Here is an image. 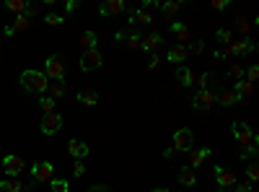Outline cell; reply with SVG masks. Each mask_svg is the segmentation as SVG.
<instances>
[{"mask_svg":"<svg viewBox=\"0 0 259 192\" xmlns=\"http://www.w3.org/2000/svg\"><path fill=\"white\" fill-rule=\"evenodd\" d=\"M21 86H24L26 94L44 96V91L50 88V78L44 75L42 70H24V73H21Z\"/></svg>","mask_w":259,"mask_h":192,"instance_id":"obj_1","label":"cell"},{"mask_svg":"<svg viewBox=\"0 0 259 192\" xmlns=\"http://www.w3.org/2000/svg\"><path fill=\"white\" fill-rule=\"evenodd\" d=\"M174 153H189L195 148V135L192 130H176L174 132Z\"/></svg>","mask_w":259,"mask_h":192,"instance_id":"obj_2","label":"cell"},{"mask_svg":"<svg viewBox=\"0 0 259 192\" xmlns=\"http://www.w3.org/2000/svg\"><path fill=\"white\" fill-rule=\"evenodd\" d=\"M44 75L50 78V81H65V63L57 58V55H52V58H47V63H44Z\"/></svg>","mask_w":259,"mask_h":192,"instance_id":"obj_3","label":"cell"},{"mask_svg":"<svg viewBox=\"0 0 259 192\" xmlns=\"http://www.w3.org/2000/svg\"><path fill=\"white\" fill-rule=\"evenodd\" d=\"M31 179L34 182H52L54 179V164L52 161H39L31 169Z\"/></svg>","mask_w":259,"mask_h":192,"instance_id":"obj_4","label":"cell"},{"mask_svg":"<svg viewBox=\"0 0 259 192\" xmlns=\"http://www.w3.org/2000/svg\"><path fill=\"white\" fill-rule=\"evenodd\" d=\"M233 138L239 140L241 145H254V143H259L257 135H254V130L246 125V122H236V125H233Z\"/></svg>","mask_w":259,"mask_h":192,"instance_id":"obj_5","label":"cell"},{"mask_svg":"<svg viewBox=\"0 0 259 192\" xmlns=\"http://www.w3.org/2000/svg\"><path fill=\"white\" fill-rule=\"evenodd\" d=\"M42 132L44 135H54V132H60L62 130V117L57 115V112H50V115H42Z\"/></svg>","mask_w":259,"mask_h":192,"instance_id":"obj_6","label":"cell"},{"mask_svg":"<svg viewBox=\"0 0 259 192\" xmlns=\"http://www.w3.org/2000/svg\"><path fill=\"white\" fill-rule=\"evenodd\" d=\"M101 52L99 50H86L83 52V58H81V70L83 73H91V70H96V67H101Z\"/></svg>","mask_w":259,"mask_h":192,"instance_id":"obj_7","label":"cell"},{"mask_svg":"<svg viewBox=\"0 0 259 192\" xmlns=\"http://www.w3.org/2000/svg\"><path fill=\"white\" fill-rule=\"evenodd\" d=\"M212 104H215V94H212L210 88H202V91H197L192 96V107L195 109H210Z\"/></svg>","mask_w":259,"mask_h":192,"instance_id":"obj_8","label":"cell"},{"mask_svg":"<svg viewBox=\"0 0 259 192\" xmlns=\"http://www.w3.org/2000/svg\"><path fill=\"white\" fill-rule=\"evenodd\" d=\"M3 169H5L8 177H18V172L24 169V159L10 153V156H5V159H3Z\"/></svg>","mask_w":259,"mask_h":192,"instance_id":"obj_9","label":"cell"},{"mask_svg":"<svg viewBox=\"0 0 259 192\" xmlns=\"http://www.w3.org/2000/svg\"><path fill=\"white\" fill-rule=\"evenodd\" d=\"M215 179H218L220 190H231V187H236V182H239V177H236L233 172H223L220 166H215Z\"/></svg>","mask_w":259,"mask_h":192,"instance_id":"obj_10","label":"cell"},{"mask_svg":"<svg viewBox=\"0 0 259 192\" xmlns=\"http://www.w3.org/2000/svg\"><path fill=\"white\" fill-rule=\"evenodd\" d=\"M254 50H257V44L249 37H244L241 42H231L228 44V55H246V52H254Z\"/></svg>","mask_w":259,"mask_h":192,"instance_id":"obj_11","label":"cell"},{"mask_svg":"<svg viewBox=\"0 0 259 192\" xmlns=\"http://www.w3.org/2000/svg\"><path fill=\"white\" fill-rule=\"evenodd\" d=\"M207 159H210V148H205V145H200V148H192V151H189V169L202 166Z\"/></svg>","mask_w":259,"mask_h":192,"instance_id":"obj_12","label":"cell"},{"mask_svg":"<svg viewBox=\"0 0 259 192\" xmlns=\"http://www.w3.org/2000/svg\"><path fill=\"white\" fill-rule=\"evenodd\" d=\"M125 8H127L125 0H106V3L99 8V13H101V16H114V13H122Z\"/></svg>","mask_w":259,"mask_h":192,"instance_id":"obj_13","label":"cell"},{"mask_svg":"<svg viewBox=\"0 0 259 192\" xmlns=\"http://www.w3.org/2000/svg\"><path fill=\"white\" fill-rule=\"evenodd\" d=\"M67 153H70L75 161H83L88 156V145L81 143V140H70V143H67Z\"/></svg>","mask_w":259,"mask_h":192,"instance_id":"obj_14","label":"cell"},{"mask_svg":"<svg viewBox=\"0 0 259 192\" xmlns=\"http://www.w3.org/2000/svg\"><path fill=\"white\" fill-rule=\"evenodd\" d=\"M130 24L132 26H138V24H153V13H151L148 8H138V10H132Z\"/></svg>","mask_w":259,"mask_h":192,"instance_id":"obj_15","label":"cell"},{"mask_svg":"<svg viewBox=\"0 0 259 192\" xmlns=\"http://www.w3.org/2000/svg\"><path fill=\"white\" fill-rule=\"evenodd\" d=\"M161 42H163V37L161 34H148V37H143V42H140V50H145V52H155L161 47Z\"/></svg>","mask_w":259,"mask_h":192,"instance_id":"obj_16","label":"cell"},{"mask_svg":"<svg viewBox=\"0 0 259 192\" xmlns=\"http://www.w3.org/2000/svg\"><path fill=\"white\" fill-rule=\"evenodd\" d=\"M215 101H220L223 107H233V104H241V99L236 96V94L231 91V88H223V91L215 96Z\"/></svg>","mask_w":259,"mask_h":192,"instance_id":"obj_17","label":"cell"},{"mask_svg":"<svg viewBox=\"0 0 259 192\" xmlns=\"http://www.w3.org/2000/svg\"><path fill=\"white\" fill-rule=\"evenodd\" d=\"M231 91H233L236 96H239V99H244V96H249V94L254 91V83H249V81H244V78H239Z\"/></svg>","mask_w":259,"mask_h":192,"instance_id":"obj_18","label":"cell"},{"mask_svg":"<svg viewBox=\"0 0 259 192\" xmlns=\"http://www.w3.org/2000/svg\"><path fill=\"white\" fill-rule=\"evenodd\" d=\"M187 58H189V50L184 47V44H176V47L168 50V60L171 63H184Z\"/></svg>","mask_w":259,"mask_h":192,"instance_id":"obj_19","label":"cell"},{"mask_svg":"<svg viewBox=\"0 0 259 192\" xmlns=\"http://www.w3.org/2000/svg\"><path fill=\"white\" fill-rule=\"evenodd\" d=\"M176 81L182 83V86H192L195 83V73L189 70L187 65H182V67H176Z\"/></svg>","mask_w":259,"mask_h":192,"instance_id":"obj_20","label":"cell"},{"mask_svg":"<svg viewBox=\"0 0 259 192\" xmlns=\"http://www.w3.org/2000/svg\"><path fill=\"white\" fill-rule=\"evenodd\" d=\"M0 192H24V185L18 182V177H8L0 182Z\"/></svg>","mask_w":259,"mask_h":192,"instance_id":"obj_21","label":"cell"},{"mask_svg":"<svg viewBox=\"0 0 259 192\" xmlns=\"http://www.w3.org/2000/svg\"><path fill=\"white\" fill-rule=\"evenodd\" d=\"M179 182H182L184 187H195V182H197V177H195V169L184 166L182 172H179Z\"/></svg>","mask_w":259,"mask_h":192,"instance_id":"obj_22","label":"cell"},{"mask_svg":"<svg viewBox=\"0 0 259 192\" xmlns=\"http://www.w3.org/2000/svg\"><path fill=\"white\" fill-rule=\"evenodd\" d=\"M78 101H81L83 107H96L99 96H96V91H78Z\"/></svg>","mask_w":259,"mask_h":192,"instance_id":"obj_23","label":"cell"},{"mask_svg":"<svg viewBox=\"0 0 259 192\" xmlns=\"http://www.w3.org/2000/svg\"><path fill=\"white\" fill-rule=\"evenodd\" d=\"M96 42H99V37H96V34H94V31H86V34H83V37H81V39H78V44H81V47H83V50H96Z\"/></svg>","mask_w":259,"mask_h":192,"instance_id":"obj_24","label":"cell"},{"mask_svg":"<svg viewBox=\"0 0 259 192\" xmlns=\"http://www.w3.org/2000/svg\"><path fill=\"white\" fill-rule=\"evenodd\" d=\"M47 91H50V96H52L54 101H57L60 96H65V81H50V88H47Z\"/></svg>","mask_w":259,"mask_h":192,"instance_id":"obj_25","label":"cell"},{"mask_svg":"<svg viewBox=\"0 0 259 192\" xmlns=\"http://www.w3.org/2000/svg\"><path fill=\"white\" fill-rule=\"evenodd\" d=\"M171 34L179 42H189V29L184 24H171Z\"/></svg>","mask_w":259,"mask_h":192,"instance_id":"obj_26","label":"cell"},{"mask_svg":"<svg viewBox=\"0 0 259 192\" xmlns=\"http://www.w3.org/2000/svg\"><path fill=\"white\" fill-rule=\"evenodd\" d=\"M54 104H57V101H54L52 96H39V109L44 112V115H50V112H54Z\"/></svg>","mask_w":259,"mask_h":192,"instance_id":"obj_27","label":"cell"},{"mask_svg":"<svg viewBox=\"0 0 259 192\" xmlns=\"http://www.w3.org/2000/svg\"><path fill=\"white\" fill-rule=\"evenodd\" d=\"M5 8L10 10V13L21 16V13H24V10H26V3H24V0H8V3H5Z\"/></svg>","mask_w":259,"mask_h":192,"instance_id":"obj_28","label":"cell"},{"mask_svg":"<svg viewBox=\"0 0 259 192\" xmlns=\"http://www.w3.org/2000/svg\"><path fill=\"white\" fill-rule=\"evenodd\" d=\"M29 16L26 13H21V16H16V24H13V31H26L29 29Z\"/></svg>","mask_w":259,"mask_h":192,"instance_id":"obj_29","label":"cell"},{"mask_svg":"<svg viewBox=\"0 0 259 192\" xmlns=\"http://www.w3.org/2000/svg\"><path fill=\"white\" fill-rule=\"evenodd\" d=\"M179 8H182V3H161V13L174 16V13H179Z\"/></svg>","mask_w":259,"mask_h":192,"instance_id":"obj_30","label":"cell"},{"mask_svg":"<svg viewBox=\"0 0 259 192\" xmlns=\"http://www.w3.org/2000/svg\"><path fill=\"white\" fill-rule=\"evenodd\" d=\"M215 39H218V42H223V44L228 47L231 39H233V34H231V29H218V31H215Z\"/></svg>","mask_w":259,"mask_h":192,"instance_id":"obj_31","label":"cell"},{"mask_svg":"<svg viewBox=\"0 0 259 192\" xmlns=\"http://www.w3.org/2000/svg\"><path fill=\"white\" fill-rule=\"evenodd\" d=\"M52 192H70V185L65 179H52Z\"/></svg>","mask_w":259,"mask_h":192,"instance_id":"obj_32","label":"cell"},{"mask_svg":"<svg viewBox=\"0 0 259 192\" xmlns=\"http://www.w3.org/2000/svg\"><path fill=\"white\" fill-rule=\"evenodd\" d=\"M140 42H143L140 34H127V47H130V50H138Z\"/></svg>","mask_w":259,"mask_h":192,"instance_id":"obj_33","label":"cell"},{"mask_svg":"<svg viewBox=\"0 0 259 192\" xmlns=\"http://www.w3.org/2000/svg\"><path fill=\"white\" fill-rule=\"evenodd\" d=\"M44 24H47V26H60V24H62V16H57V13H47V16H44Z\"/></svg>","mask_w":259,"mask_h":192,"instance_id":"obj_34","label":"cell"},{"mask_svg":"<svg viewBox=\"0 0 259 192\" xmlns=\"http://www.w3.org/2000/svg\"><path fill=\"white\" fill-rule=\"evenodd\" d=\"M195 83L200 86V91H202V88H207V86H210V73H200V75L195 78Z\"/></svg>","mask_w":259,"mask_h":192,"instance_id":"obj_35","label":"cell"},{"mask_svg":"<svg viewBox=\"0 0 259 192\" xmlns=\"http://www.w3.org/2000/svg\"><path fill=\"white\" fill-rule=\"evenodd\" d=\"M246 174H249V182L254 185L257 177H259V166H257V164H249V166H246Z\"/></svg>","mask_w":259,"mask_h":192,"instance_id":"obj_36","label":"cell"},{"mask_svg":"<svg viewBox=\"0 0 259 192\" xmlns=\"http://www.w3.org/2000/svg\"><path fill=\"white\" fill-rule=\"evenodd\" d=\"M252 190H254L252 182H236V187H233V192H252Z\"/></svg>","mask_w":259,"mask_h":192,"instance_id":"obj_37","label":"cell"},{"mask_svg":"<svg viewBox=\"0 0 259 192\" xmlns=\"http://www.w3.org/2000/svg\"><path fill=\"white\" fill-rule=\"evenodd\" d=\"M228 75H231V78H244V67H241V65H231V67H228Z\"/></svg>","mask_w":259,"mask_h":192,"instance_id":"obj_38","label":"cell"},{"mask_svg":"<svg viewBox=\"0 0 259 192\" xmlns=\"http://www.w3.org/2000/svg\"><path fill=\"white\" fill-rule=\"evenodd\" d=\"M86 174V164L83 161H75L73 164V177H83Z\"/></svg>","mask_w":259,"mask_h":192,"instance_id":"obj_39","label":"cell"},{"mask_svg":"<svg viewBox=\"0 0 259 192\" xmlns=\"http://www.w3.org/2000/svg\"><path fill=\"white\" fill-rule=\"evenodd\" d=\"M254 153H257V143H254V145H246V148L241 151V161H244V159H252Z\"/></svg>","mask_w":259,"mask_h":192,"instance_id":"obj_40","label":"cell"},{"mask_svg":"<svg viewBox=\"0 0 259 192\" xmlns=\"http://www.w3.org/2000/svg\"><path fill=\"white\" fill-rule=\"evenodd\" d=\"M257 78H259V67H257V65H252V67H249V73H246V81L254 83Z\"/></svg>","mask_w":259,"mask_h":192,"instance_id":"obj_41","label":"cell"},{"mask_svg":"<svg viewBox=\"0 0 259 192\" xmlns=\"http://www.w3.org/2000/svg\"><path fill=\"white\" fill-rule=\"evenodd\" d=\"M236 31H241L244 37H246V31H249V21H244V18H239L236 21Z\"/></svg>","mask_w":259,"mask_h":192,"instance_id":"obj_42","label":"cell"},{"mask_svg":"<svg viewBox=\"0 0 259 192\" xmlns=\"http://www.w3.org/2000/svg\"><path fill=\"white\" fill-rule=\"evenodd\" d=\"M148 67H151V70H158V67H161V58H158V55H151Z\"/></svg>","mask_w":259,"mask_h":192,"instance_id":"obj_43","label":"cell"},{"mask_svg":"<svg viewBox=\"0 0 259 192\" xmlns=\"http://www.w3.org/2000/svg\"><path fill=\"white\" fill-rule=\"evenodd\" d=\"M187 50H189V52H195V55H200L202 50H205V42H195L192 47H187Z\"/></svg>","mask_w":259,"mask_h":192,"instance_id":"obj_44","label":"cell"},{"mask_svg":"<svg viewBox=\"0 0 259 192\" xmlns=\"http://www.w3.org/2000/svg\"><path fill=\"white\" fill-rule=\"evenodd\" d=\"M212 8H215V10H223V8H228V0H212Z\"/></svg>","mask_w":259,"mask_h":192,"instance_id":"obj_45","label":"cell"},{"mask_svg":"<svg viewBox=\"0 0 259 192\" xmlns=\"http://www.w3.org/2000/svg\"><path fill=\"white\" fill-rule=\"evenodd\" d=\"M88 192H106V185H94V187H88Z\"/></svg>","mask_w":259,"mask_h":192,"instance_id":"obj_46","label":"cell"},{"mask_svg":"<svg viewBox=\"0 0 259 192\" xmlns=\"http://www.w3.org/2000/svg\"><path fill=\"white\" fill-rule=\"evenodd\" d=\"M75 8H78L75 0H65V10H75Z\"/></svg>","mask_w":259,"mask_h":192,"instance_id":"obj_47","label":"cell"},{"mask_svg":"<svg viewBox=\"0 0 259 192\" xmlns=\"http://www.w3.org/2000/svg\"><path fill=\"white\" fill-rule=\"evenodd\" d=\"M114 39H117V42H125V39H127V34H125V31H117V34H114Z\"/></svg>","mask_w":259,"mask_h":192,"instance_id":"obj_48","label":"cell"},{"mask_svg":"<svg viewBox=\"0 0 259 192\" xmlns=\"http://www.w3.org/2000/svg\"><path fill=\"white\" fill-rule=\"evenodd\" d=\"M212 58H215V60H226V58H223V50H215V52H212Z\"/></svg>","mask_w":259,"mask_h":192,"instance_id":"obj_49","label":"cell"},{"mask_svg":"<svg viewBox=\"0 0 259 192\" xmlns=\"http://www.w3.org/2000/svg\"><path fill=\"white\" fill-rule=\"evenodd\" d=\"M153 192H171V190H153Z\"/></svg>","mask_w":259,"mask_h":192,"instance_id":"obj_50","label":"cell"}]
</instances>
